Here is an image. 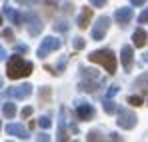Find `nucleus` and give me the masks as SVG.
<instances>
[{"mask_svg":"<svg viewBox=\"0 0 148 142\" xmlns=\"http://www.w3.org/2000/svg\"><path fill=\"white\" fill-rule=\"evenodd\" d=\"M138 22L140 24H148V10H144V12L138 16Z\"/></svg>","mask_w":148,"mask_h":142,"instance_id":"obj_22","label":"nucleus"},{"mask_svg":"<svg viewBox=\"0 0 148 142\" xmlns=\"http://www.w3.org/2000/svg\"><path fill=\"white\" fill-rule=\"evenodd\" d=\"M90 4H92V6H96V8H102V6L106 4V0H90Z\"/></svg>","mask_w":148,"mask_h":142,"instance_id":"obj_24","label":"nucleus"},{"mask_svg":"<svg viewBox=\"0 0 148 142\" xmlns=\"http://www.w3.org/2000/svg\"><path fill=\"white\" fill-rule=\"evenodd\" d=\"M108 26H110V18H108V16H100L98 20H96V26L92 28V36H94V40H102V38L106 36Z\"/></svg>","mask_w":148,"mask_h":142,"instance_id":"obj_5","label":"nucleus"},{"mask_svg":"<svg viewBox=\"0 0 148 142\" xmlns=\"http://www.w3.org/2000/svg\"><path fill=\"white\" fill-rule=\"evenodd\" d=\"M96 80H90V78H86L84 82H80V90H84V92H94L96 90Z\"/></svg>","mask_w":148,"mask_h":142,"instance_id":"obj_14","label":"nucleus"},{"mask_svg":"<svg viewBox=\"0 0 148 142\" xmlns=\"http://www.w3.org/2000/svg\"><path fill=\"white\" fill-rule=\"evenodd\" d=\"M92 20V8H82L80 10V16H78V26L80 28H86Z\"/></svg>","mask_w":148,"mask_h":142,"instance_id":"obj_11","label":"nucleus"},{"mask_svg":"<svg viewBox=\"0 0 148 142\" xmlns=\"http://www.w3.org/2000/svg\"><path fill=\"white\" fill-rule=\"evenodd\" d=\"M0 84H2V80H0Z\"/></svg>","mask_w":148,"mask_h":142,"instance_id":"obj_35","label":"nucleus"},{"mask_svg":"<svg viewBox=\"0 0 148 142\" xmlns=\"http://www.w3.org/2000/svg\"><path fill=\"white\" fill-rule=\"evenodd\" d=\"M116 122H118V126L124 128V130H132V128L136 126V114H134V112H128L126 108H120Z\"/></svg>","mask_w":148,"mask_h":142,"instance_id":"obj_3","label":"nucleus"},{"mask_svg":"<svg viewBox=\"0 0 148 142\" xmlns=\"http://www.w3.org/2000/svg\"><path fill=\"white\" fill-rule=\"evenodd\" d=\"M0 24H2V16H0Z\"/></svg>","mask_w":148,"mask_h":142,"instance_id":"obj_34","label":"nucleus"},{"mask_svg":"<svg viewBox=\"0 0 148 142\" xmlns=\"http://www.w3.org/2000/svg\"><path fill=\"white\" fill-rule=\"evenodd\" d=\"M54 28H56L58 32H68V24H66V22H56V24H54Z\"/></svg>","mask_w":148,"mask_h":142,"instance_id":"obj_19","label":"nucleus"},{"mask_svg":"<svg viewBox=\"0 0 148 142\" xmlns=\"http://www.w3.org/2000/svg\"><path fill=\"white\" fill-rule=\"evenodd\" d=\"M34 66L32 62L24 60L22 56H12L8 60V66H6V72H8V78L16 80V78H26L28 74H32Z\"/></svg>","mask_w":148,"mask_h":142,"instance_id":"obj_1","label":"nucleus"},{"mask_svg":"<svg viewBox=\"0 0 148 142\" xmlns=\"http://www.w3.org/2000/svg\"><path fill=\"white\" fill-rule=\"evenodd\" d=\"M142 60H144V62H148V52L144 54V56H142Z\"/></svg>","mask_w":148,"mask_h":142,"instance_id":"obj_33","label":"nucleus"},{"mask_svg":"<svg viewBox=\"0 0 148 142\" xmlns=\"http://www.w3.org/2000/svg\"><path fill=\"white\" fill-rule=\"evenodd\" d=\"M16 2H18V4H28L30 0H16Z\"/></svg>","mask_w":148,"mask_h":142,"instance_id":"obj_32","label":"nucleus"},{"mask_svg":"<svg viewBox=\"0 0 148 142\" xmlns=\"http://www.w3.org/2000/svg\"><path fill=\"white\" fill-rule=\"evenodd\" d=\"M40 98H42V100L50 98V88H42V92H40Z\"/></svg>","mask_w":148,"mask_h":142,"instance_id":"obj_25","label":"nucleus"},{"mask_svg":"<svg viewBox=\"0 0 148 142\" xmlns=\"http://www.w3.org/2000/svg\"><path fill=\"white\" fill-rule=\"evenodd\" d=\"M4 56H6V50H4V48L0 46V60H2V58H4Z\"/></svg>","mask_w":148,"mask_h":142,"instance_id":"obj_31","label":"nucleus"},{"mask_svg":"<svg viewBox=\"0 0 148 142\" xmlns=\"http://www.w3.org/2000/svg\"><path fill=\"white\" fill-rule=\"evenodd\" d=\"M144 2H146V0H132L134 6H140V4H144Z\"/></svg>","mask_w":148,"mask_h":142,"instance_id":"obj_29","label":"nucleus"},{"mask_svg":"<svg viewBox=\"0 0 148 142\" xmlns=\"http://www.w3.org/2000/svg\"><path fill=\"white\" fill-rule=\"evenodd\" d=\"M80 72H82V76H84V78H90V80H96V78H98V72H96V70H90V68H80Z\"/></svg>","mask_w":148,"mask_h":142,"instance_id":"obj_16","label":"nucleus"},{"mask_svg":"<svg viewBox=\"0 0 148 142\" xmlns=\"http://www.w3.org/2000/svg\"><path fill=\"white\" fill-rule=\"evenodd\" d=\"M146 38H148V34L142 30V28H138L134 34H132V40H134V46H138V48H142L144 44H146Z\"/></svg>","mask_w":148,"mask_h":142,"instance_id":"obj_13","label":"nucleus"},{"mask_svg":"<svg viewBox=\"0 0 148 142\" xmlns=\"http://www.w3.org/2000/svg\"><path fill=\"white\" fill-rule=\"evenodd\" d=\"M88 58H90V62H94V64H102L108 74H114V72H116V54H114L110 48L94 50Z\"/></svg>","mask_w":148,"mask_h":142,"instance_id":"obj_2","label":"nucleus"},{"mask_svg":"<svg viewBox=\"0 0 148 142\" xmlns=\"http://www.w3.org/2000/svg\"><path fill=\"white\" fill-rule=\"evenodd\" d=\"M76 116H78V120H82V122H86V120H92V116H94V108H92L88 102H78Z\"/></svg>","mask_w":148,"mask_h":142,"instance_id":"obj_6","label":"nucleus"},{"mask_svg":"<svg viewBox=\"0 0 148 142\" xmlns=\"http://www.w3.org/2000/svg\"><path fill=\"white\" fill-rule=\"evenodd\" d=\"M116 92H118V86H110V88H108V98H112Z\"/></svg>","mask_w":148,"mask_h":142,"instance_id":"obj_26","label":"nucleus"},{"mask_svg":"<svg viewBox=\"0 0 148 142\" xmlns=\"http://www.w3.org/2000/svg\"><path fill=\"white\" fill-rule=\"evenodd\" d=\"M16 50H18V52H26V50H28V48H26L24 44H18V46H16Z\"/></svg>","mask_w":148,"mask_h":142,"instance_id":"obj_28","label":"nucleus"},{"mask_svg":"<svg viewBox=\"0 0 148 142\" xmlns=\"http://www.w3.org/2000/svg\"><path fill=\"white\" fill-rule=\"evenodd\" d=\"M110 138H112V140H120V134H116V132H114V134H110Z\"/></svg>","mask_w":148,"mask_h":142,"instance_id":"obj_30","label":"nucleus"},{"mask_svg":"<svg viewBox=\"0 0 148 142\" xmlns=\"http://www.w3.org/2000/svg\"><path fill=\"white\" fill-rule=\"evenodd\" d=\"M132 16H134L132 8H118V10L114 12V20L118 24H128L132 20Z\"/></svg>","mask_w":148,"mask_h":142,"instance_id":"obj_9","label":"nucleus"},{"mask_svg":"<svg viewBox=\"0 0 148 142\" xmlns=\"http://www.w3.org/2000/svg\"><path fill=\"white\" fill-rule=\"evenodd\" d=\"M30 114H32V108H30V106H26L24 110H22V116H24V118H28Z\"/></svg>","mask_w":148,"mask_h":142,"instance_id":"obj_27","label":"nucleus"},{"mask_svg":"<svg viewBox=\"0 0 148 142\" xmlns=\"http://www.w3.org/2000/svg\"><path fill=\"white\" fill-rule=\"evenodd\" d=\"M6 132H8L10 136L22 138V140H26V138H30V136H28V132H26V128L22 126V124H8V126H6Z\"/></svg>","mask_w":148,"mask_h":142,"instance_id":"obj_10","label":"nucleus"},{"mask_svg":"<svg viewBox=\"0 0 148 142\" xmlns=\"http://www.w3.org/2000/svg\"><path fill=\"white\" fill-rule=\"evenodd\" d=\"M84 44H86V42H84V38H74V48H76V50H82Z\"/></svg>","mask_w":148,"mask_h":142,"instance_id":"obj_20","label":"nucleus"},{"mask_svg":"<svg viewBox=\"0 0 148 142\" xmlns=\"http://www.w3.org/2000/svg\"><path fill=\"white\" fill-rule=\"evenodd\" d=\"M86 138H88V140H100V134L92 130V132H88V136H86Z\"/></svg>","mask_w":148,"mask_h":142,"instance_id":"obj_23","label":"nucleus"},{"mask_svg":"<svg viewBox=\"0 0 148 142\" xmlns=\"http://www.w3.org/2000/svg\"><path fill=\"white\" fill-rule=\"evenodd\" d=\"M6 94L12 96V98H16V100H22V98H28V96L32 94V86H30V84H22V86H18V88L6 90Z\"/></svg>","mask_w":148,"mask_h":142,"instance_id":"obj_7","label":"nucleus"},{"mask_svg":"<svg viewBox=\"0 0 148 142\" xmlns=\"http://www.w3.org/2000/svg\"><path fill=\"white\" fill-rule=\"evenodd\" d=\"M26 18H28V22H30V26H28V32H30L32 36H38V34L42 32V24H40V20H38L36 16H32V18H30V16H26Z\"/></svg>","mask_w":148,"mask_h":142,"instance_id":"obj_12","label":"nucleus"},{"mask_svg":"<svg viewBox=\"0 0 148 142\" xmlns=\"http://www.w3.org/2000/svg\"><path fill=\"white\" fill-rule=\"evenodd\" d=\"M104 110H106V114H112V112H116V104L110 102V100H106L104 102Z\"/></svg>","mask_w":148,"mask_h":142,"instance_id":"obj_18","label":"nucleus"},{"mask_svg":"<svg viewBox=\"0 0 148 142\" xmlns=\"http://www.w3.org/2000/svg\"><path fill=\"white\" fill-rule=\"evenodd\" d=\"M60 40L58 38H54V36H48L46 40H42V44H40V48H38V56L40 58H46L50 52H54V50H58L60 48Z\"/></svg>","mask_w":148,"mask_h":142,"instance_id":"obj_4","label":"nucleus"},{"mask_svg":"<svg viewBox=\"0 0 148 142\" xmlns=\"http://www.w3.org/2000/svg\"><path fill=\"white\" fill-rule=\"evenodd\" d=\"M50 124H52L50 116H40V118H38V126H40V128H50Z\"/></svg>","mask_w":148,"mask_h":142,"instance_id":"obj_17","label":"nucleus"},{"mask_svg":"<svg viewBox=\"0 0 148 142\" xmlns=\"http://www.w3.org/2000/svg\"><path fill=\"white\" fill-rule=\"evenodd\" d=\"M128 102H130L132 106H140V104H142V98H138V96H130Z\"/></svg>","mask_w":148,"mask_h":142,"instance_id":"obj_21","label":"nucleus"},{"mask_svg":"<svg viewBox=\"0 0 148 142\" xmlns=\"http://www.w3.org/2000/svg\"><path fill=\"white\" fill-rule=\"evenodd\" d=\"M2 112H4V116H6V118H12V116H16V104H12V102L4 104Z\"/></svg>","mask_w":148,"mask_h":142,"instance_id":"obj_15","label":"nucleus"},{"mask_svg":"<svg viewBox=\"0 0 148 142\" xmlns=\"http://www.w3.org/2000/svg\"><path fill=\"white\" fill-rule=\"evenodd\" d=\"M120 60H122V66H124V70H126V72L132 68V64H134V52H132V48H130V46H122Z\"/></svg>","mask_w":148,"mask_h":142,"instance_id":"obj_8","label":"nucleus"}]
</instances>
